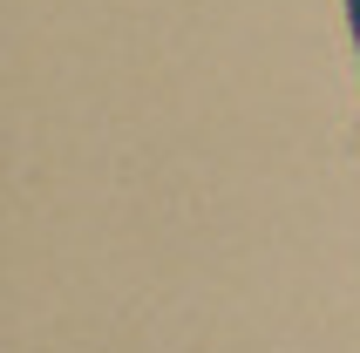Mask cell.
Masks as SVG:
<instances>
[{
    "label": "cell",
    "mask_w": 360,
    "mask_h": 353,
    "mask_svg": "<svg viewBox=\"0 0 360 353\" xmlns=\"http://www.w3.org/2000/svg\"><path fill=\"white\" fill-rule=\"evenodd\" d=\"M354 7H360V0H354Z\"/></svg>",
    "instance_id": "6da1fadb"
},
{
    "label": "cell",
    "mask_w": 360,
    "mask_h": 353,
    "mask_svg": "<svg viewBox=\"0 0 360 353\" xmlns=\"http://www.w3.org/2000/svg\"><path fill=\"white\" fill-rule=\"evenodd\" d=\"M354 14H360V7H354Z\"/></svg>",
    "instance_id": "7a4b0ae2"
}]
</instances>
